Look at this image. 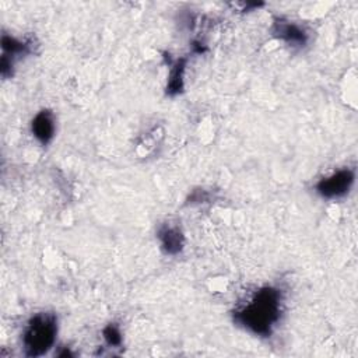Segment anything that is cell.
<instances>
[{
    "label": "cell",
    "mask_w": 358,
    "mask_h": 358,
    "mask_svg": "<svg viewBox=\"0 0 358 358\" xmlns=\"http://www.w3.org/2000/svg\"><path fill=\"white\" fill-rule=\"evenodd\" d=\"M186 60H178L173 64V69L171 70V76L166 85V94L168 95H176L182 92L183 90V73H185V64Z\"/></svg>",
    "instance_id": "52a82bcc"
},
{
    "label": "cell",
    "mask_w": 358,
    "mask_h": 358,
    "mask_svg": "<svg viewBox=\"0 0 358 358\" xmlns=\"http://www.w3.org/2000/svg\"><path fill=\"white\" fill-rule=\"evenodd\" d=\"M355 182V172L352 169L344 168L338 169L324 178H322L316 185V193L323 199H340L348 194Z\"/></svg>",
    "instance_id": "3957f363"
},
{
    "label": "cell",
    "mask_w": 358,
    "mask_h": 358,
    "mask_svg": "<svg viewBox=\"0 0 358 358\" xmlns=\"http://www.w3.org/2000/svg\"><path fill=\"white\" fill-rule=\"evenodd\" d=\"M31 131L42 145H48L53 140L56 131L55 115L48 109L38 112L31 122Z\"/></svg>",
    "instance_id": "5b68a950"
},
{
    "label": "cell",
    "mask_w": 358,
    "mask_h": 358,
    "mask_svg": "<svg viewBox=\"0 0 358 358\" xmlns=\"http://www.w3.org/2000/svg\"><path fill=\"white\" fill-rule=\"evenodd\" d=\"M271 32L275 38L281 39L282 42H285L292 48H302L308 42L306 31L301 25L284 18L274 20Z\"/></svg>",
    "instance_id": "277c9868"
},
{
    "label": "cell",
    "mask_w": 358,
    "mask_h": 358,
    "mask_svg": "<svg viewBox=\"0 0 358 358\" xmlns=\"http://www.w3.org/2000/svg\"><path fill=\"white\" fill-rule=\"evenodd\" d=\"M57 336V316L52 312L35 313L22 334L25 355L41 357L50 350Z\"/></svg>",
    "instance_id": "7a4b0ae2"
},
{
    "label": "cell",
    "mask_w": 358,
    "mask_h": 358,
    "mask_svg": "<svg viewBox=\"0 0 358 358\" xmlns=\"http://www.w3.org/2000/svg\"><path fill=\"white\" fill-rule=\"evenodd\" d=\"M161 249L166 255H178L185 245L183 232L178 225H172L169 222L162 224L157 232Z\"/></svg>",
    "instance_id": "8992f818"
},
{
    "label": "cell",
    "mask_w": 358,
    "mask_h": 358,
    "mask_svg": "<svg viewBox=\"0 0 358 358\" xmlns=\"http://www.w3.org/2000/svg\"><path fill=\"white\" fill-rule=\"evenodd\" d=\"M281 301L280 289L263 287L234 313V320L253 334L268 336L280 319Z\"/></svg>",
    "instance_id": "6da1fadb"
},
{
    "label": "cell",
    "mask_w": 358,
    "mask_h": 358,
    "mask_svg": "<svg viewBox=\"0 0 358 358\" xmlns=\"http://www.w3.org/2000/svg\"><path fill=\"white\" fill-rule=\"evenodd\" d=\"M102 334H103V338L105 341L109 344V345H113V347H117L122 344V333H120V329L110 323L108 324L103 330H102Z\"/></svg>",
    "instance_id": "ba28073f"
}]
</instances>
